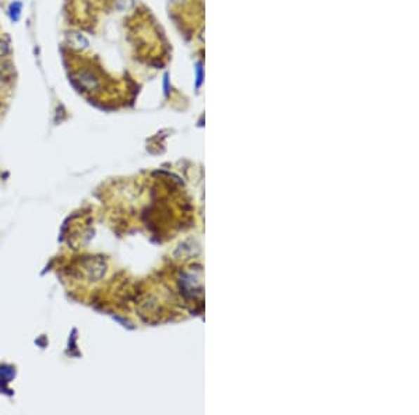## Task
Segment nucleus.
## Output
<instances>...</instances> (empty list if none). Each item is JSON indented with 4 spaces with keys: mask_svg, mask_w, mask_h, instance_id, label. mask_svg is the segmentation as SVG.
<instances>
[{
    "mask_svg": "<svg viewBox=\"0 0 419 415\" xmlns=\"http://www.w3.org/2000/svg\"><path fill=\"white\" fill-rule=\"evenodd\" d=\"M69 69L76 87L90 100L104 101L110 94V80L93 59L84 55H72Z\"/></svg>",
    "mask_w": 419,
    "mask_h": 415,
    "instance_id": "f257e3e1",
    "label": "nucleus"
},
{
    "mask_svg": "<svg viewBox=\"0 0 419 415\" xmlns=\"http://www.w3.org/2000/svg\"><path fill=\"white\" fill-rule=\"evenodd\" d=\"M10 53H11V48L8 41L0 35V60L8 59Z\"/></svg>",
    "mask_w": 419,
    "mask_h": 415,
    "instance_id": "20e7f679",
    "label": "nucleus"
},
{
    "mask_svg": "<svg viewBox=\"0 0 419 415\" xmlns=\"http://www.w3.org/2000/svg\"><path fill=\"white\" fill-rule=\"evenodd\" d=\"M67 42L77 52H83L90 45L89 39L83 34H80V32H69L67 34Z\"/></svg>",
    "mask_w": 419,
    "mask_h": 415,
    "instance_id": "7ed1b4c3",
    "label": "nucleus"
},
{
    "mask_svg": "<svg viewBox=\"0 0 419 415\" xmlns=\"http://www.w3.org/2000/svg\"><path fill=\"white\" fill-rule=\"evenodd\" d=\"M6 108H7V103H4V101H0V119L3 117Z\"/></svg>",
    "mask_w": 419,
    "mask_h": 415,
    "instance_id": "39448f33",
    "label": "nucleus"
},
{
    "mask_svg": "<svg viewBox=\"0 0 419 415\" xmlns=\"http://www.w3.org/2000/svg\"><path fill=\"white\" fill-rule=\"evenodd\" d=\"M14 82L15 73L10 59L0 60V101L8 103L14 90Z\"/></svg>",
    "mask_w": 419,
    "mask_h": 415,
    "instance_id": "f03ea898",
    "label": "nucleus"
}]
</instances>
